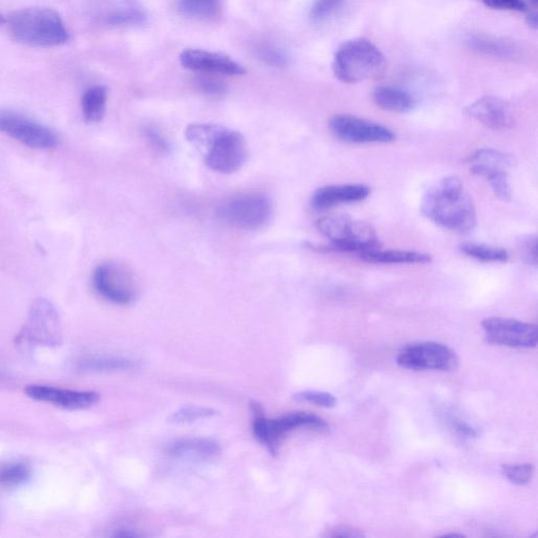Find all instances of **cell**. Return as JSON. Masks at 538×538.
I'll use <instances>...</instances> for the list:
<instances>
[{"label":"cell","instance_id":"6da1fadb","mask_svg":"<svg viewBox=\"0 0 538 538\" xmlns=\"http://www.w3.org/2000/svg\"><path fill=\"white\" fill-rule=\"evenodd\" d=\"M423 215L443 229L461 235L470 234L478 224L477 209L457 176H448L424 194L421 202Z\"/></svg>","mask_w":538,"mask_h":538},{"label":"cell","instance_id":"7a4b0ae2","mask_svg":"<svg viewBox=\"0 0 538 538\" xmlns=\"http://www.w3.org/2000/svg\"><path fill=\"white\" fill-rule=\"evenodd\" d=\"M186 138L204 156L209 167L222 174L241 169L247 151L244 137L217 124L196 123L186 129Z\"/></svg>","mask_w":538,"mask_h":538},{"label":"cell","instance_id":"3957f363","mask_svg":"<svg viewBox=\"0 0 538 538\" xmlns=\"http://www.w3.org/2000/svg\"><path fill=\"white\" fill-rule=\"evenodd\" d=\"M9 29L19 44L35 48H53L68 43L70 33L61 16L48 8L17 11L9 18Z\"/></svg>","mask_w":538,"mask_h":538},{"label":"cell","instance_id":"277c9868","mask_svg":"<svg viewBox=\"0 0 538 538\" xmlns=\"http://www.w3.org/2000/svg\"><path fill=\"white\" fill-rule=\"evenodd\" d=\"M386 67V57L382 51L365 38L345 41L333 61L335 76L344 84L351 85L381 77Z\"/></svg>","mask_w":538,"mask_h":538},{"label":"cell","instance_id":"5b68a950","mask_svg":"<svg viewBox=\"0 0 538 538\" xmlns=\"http://www.w3.org/2000/svg\"><path fill=\"white\" fill-rule=\"evenodd\" d=\"M319 232L329 240L327 252L357 254L381 247L379 237L370 224L347 215H329L317 222Z\"/></svg>","mask_w":538,"mask_h":538},{"label":"cell","instance_id":"8992f818","mask_svg":"<svg viewBox=\"0 0 538 538\" xmlns=\"http://www.w3.org/2000/svg\"><path fill=\"white\" fill-rule=\"evenodd\" d=\"M253 432L255 438L273 455L288 433L306 429L327 432L329 424L322 418L304 411L287 413L278 419H268L259 403H252Z\"/></svg>","mask_w":538,"mask_h":538},{"label":"cell","instance_id":"52a82bcc","mask_svg":"<svg viewBox=\"0 0 538 538\" xmlns=\"http://www.w3.org/2000/svg\"><path fill=\"white\" fill-rule=\"evenodd\" d=\"M273 213V205L265 195L243 194L225 201L217 210L218 217L225 223L243 231L261 229Z\"/></svg>","mask_w":538,"mask_h":538},{"label":"cell","instance_id":"ba28073f","mask_svg":"<svg viewBox=\"0 0 538 538\" xmlns=\"http://www.w3.org/2000/svg\"><path fill=\"white\" fill-rule=\"evenodd\" d=\"M61 338V322L56 307L47 299L36 300L23 329L16 337V342L28 346H57Z\"/></svg>","mask_w":538,"mask_h":538},{"label":"cell","instance_id":"9c48e42d","mask_svg":"<svg viewBox=\"0 0 538 538\" xmlns=\"http://www.w3.org/2000/svg\"><path fill=\"white\" fill-rule=\"evenodd\" d=\"M0 132L36 150H52L60 142L58 134L46 124L12 110L0 111Z\"/></svg>","mask_w":538,"mask_h":538},{"label":"cell","instance_id":"30bf717a","mask_svg":"<svg viewBox=\"0 0 538 538\" xmlns=\"http://www.w3.org/2000/svg\"><path fill=\"white\" fill-rule=\"evenodd\" d=\"M459 362L450 347L437 342L408 344L397 356L398 365L410 370L451 371L458 368Z\"/></svg>","mask_w":538,"mask_h":538},{"label":"cell","instance_id":"8fae6325","mask_svg":"<svg viewBox=\"0 0 538 538\" xmlns=\"http://www.w3.org/2000/svg\"><path fill=\"white\" fill-rule=\"evenodd\" d=\"M96 293L116 305H129L136 299L135 283L126 268L107 262L95 268L92 277Z\"/></svg>","mask_w":538,"mask_h":538},{"label":"cell","instance_id":"7c38bea8","mask_svg":"<svg viewBox=\"0 0 538 538\" xmlns=\"http://www.w3.org/2000/svg\"><path fill=\"white\" fill-rule=\"evenodd\" d=\"M329 129L337 138L348 143H390L397 138L382 124L349 114L331 118Z\"/></svg>","mask_w":538,"mask_h":538},{"label":"cell","instance_id":"4fadbf2b","mask_svg":"<svg viewBox=\"0 0 538 538\" xmlns=\"http://www.w3.org/2000/svg\"><path fill=\"white\" fill-rule=\"evenodd\" d=\"M482 327L491 344L519 349L535 348L538 344L536 324L493 317L485 319Z\"/></svg>","mask_w":538,"mask_h":538},{"label":"cell","instance_id":"5bb4252c","mask_svg":"<svg viewBox=\"0 0 538 538\" xmlns=\"http://www.w3.org/2000/svg\"><path fill=\"white\" fill-rule=\"evenodd\" d=\"M25 395L33 401L49 403L66 410L88 409L100 401L99 393L93 390H74L41 384L26 386Z\"/></svg>","mask_w":538,"mask_h":538},{"label":"cell","instance_id":"9a60e30c","mask_svg":"<svg viewBox=\"0 0 538 538\" xmlns=\"http://www.w3.org/2000/svg\"><path fill=\"white\" fill-rule=\"evenodd\" d=\"M180 65L193 72L222 75L242 76L245 68L236 60L222 53L201 49H185L179 56Z\"/></svg>","mask_w":538,"mask_h":538},{"label":"cell","instance_id":"2e32d148","mask_svg":"<svg viewBox=\"0 0 538 538\" xmlns=\"http://www.w3.org/2000/svg\"><path fill=\"white\" fill-rule=\"evenodd\" d=\"M466 114L493 131L510 130L515 123L509 103L495 96H484L473 101L466 108Z\"/></svg>","mask_w":538,"mask_h":538},{"label":"cell","instance_id":"e0dca14e","mask_svg":"<svg viewBox=\"0 0 538 538\" xmlns=\"http://www.w3.org/2000/svg\"><path fill=\"white\" fill-rule=\"evenodd\" d=\"M370 189L364 184L327 185L318 189L312 197V208L327 211L341 204L357 203L368 198Z\"/></svg>","mask_w":538,"mask_h":538},{"label":"cell","instance_id":"ac0fdd59","mask_svg":"<svg viewBox=\"0 0 538 538\" xmlns=\"http://www.w3.org/2000/svg\"><path fill=\"white\" fill-rule=\"evenodd\" d=\"M466 45L475 53L505 60L520 58L522 54L521 48L514 41L486 34L468 36Z\"/></svg>","mask_w":538,"mask_h":538},{"label":"cell","instance_id":"d6986e66","mask_svg":"<svg viewBox=\"0 0 538 538\" xmlns=\"http://www.w3.org/2000/svg\"><path fill=\"white\" fill-rule=\"evenodd\" d=\"M168 452L171 457L179 460L205 461L217 457L221 447L212 439L188 438L173 442Z\"/></svg>","mask_w":538,"mask_h":538},{"label":"cell","instance_id":"ffe728a7","mask_svg":"<svg viewBox=\"0 0 538 538\" xmlns=\"http://www.w3.org/2000/svg\"><path fill=\"white\" fill-rule=\"evenodd\" d=\"M466 162L470 172L475 176L487 170L510 171L515 164L512 155L491 148H483L473 152L468 156Z\"/></svg>","mask_w":538,"mask_h":538},{"label":"cell","instance_id":"44dd1931","mask_svg":"<svg viewBox=\"0 0 538 538\" xmlns=\"http://www.w3.org/2000/svg\"><path fill=\"white\" fill-rule=\"evenodd\" d=\"M144 9L133 2H123L106 10L101 15L102 23L109 27H138L147 23Z\"/></svg>","mask_w":538,"mask_h":538},{"label":"cell","instance_id":"7402d4cb","mask_svg":"<svg viewBox=\"0 0 538 538\" xmlns=\"http://www.w3.org/2000/svg\"><path fill=\"white\" fill-rule=\"evenodd\" d=\"M376 105L387 112L409 113L416 107V100L408 92L397 87L381 86L372 93Z\"/></svg>","mask_w":538,"mask_h":538},{"label":"cell","instance_id":"603a6c76","mask_svg":"<svg viewBox=\"0 0 538 538\" xmlns=\"http://www.w3.org/2000/svg\"><path fill=\"white\" fill-rule=\"evenodd\" d=\"M361 260L371 264H428L432 258L428 254L415 251L400 250H377L363 253L359 256Z\"/></svg>","mask_w":538,"mask_h":538},{"label":"cell","instance_id":"cb8c5ba5","mask_svg":"<svg viewBox=\"0 0 538 538\" xmlns=\"http://www.w3.org/2000/svg\"><path fill=\"white\" fill-rule=\"evenodd\" d=\"M108 89L105 86L89 88L81 98L82 116L88 123L99 122L106 114Z\"/></svg>","mask_w":538,"mask_h":538},{"label":"cell","instance_id":"d4e9b609","mask_svg":"<svg viewBox=\"0 0 538 538\" xmlns=\"http://www.w3.org/2000/svg\"><path fill=\"white\" fill-rule=\"evenodd\" d=\"M177 9L185 17L212 19L220 13L221 0H177Z\"/></svg>","mask_w":538,"mask_h":538},{"label":"cell","instance_id":"484cf974","mask_svg":"<svg viewBox=\"0 0 538 538\" xmlns=\"http://www.w3.org/2000/svg\"><path fill=\"white\" fill-rule=\"evenodd\" d=\"M463 254L485 263H506L509 260V254L502 247H494L478 243H463L461 246Z\"/></svg>","mask_w":538,"mask_h":538},{"label":"cell","instance_id":"4316f807","mask_svg":"<svg viewBox=\"0 0 538 538\" xmlns=\"http://www.w3.org/2000/svg\"><path fill=\"white\" fill-rule=\"evenodd\" d=\"M32 478V469L23 462L9 463L0 467V487L17 488L26 485Z\"/></svg>","mask_w":538,"mask_h":538},{"label":"cell","instance_id":"83f0119b","mask_svg":"<svg viewBox=\"0 0 538 538\" xmlns=\"http://www.w3.org/2000/svg\"><path fill=\"white\" fill-rule=\"evenodd\" d=\"M82 367L97 372L129 371L137 368V362L117 356L93 357L86 360Z\"/></svg>","mask_w":538,"mask_h":538},{"label":"cell","instance_id":"f1b7e54d","mask_svg":"<svg viewBox=\"0 0 538 538\" xmlns=\"http://www.w3.org/2000/svg\"><path fill=\"white\" fill-rule=\"evenodd\" d=\"M217 415V411L202 406H185L174 411L169 419L173 424H192L200 420L210 419Z\"/></svg>","mask_w":538,"mask_h":538},{"label":"cell","instance_id":"f546056e","mask_svg":"<svg viewBox=\"0 0 538 538\" xmlns=\"http://www.w3.org/2000/svg\"><path fill=\"white\" fill-rule=\"evenodd\" d=\"M255 52L259 60L269 67L282 69L289 65L287 52L275 44L262 43Z\"/></svg>","mask_w":538,"mask_h":538},{"label":"cell","instance_id":"4dcf8cb0","mask_svg":"<svg viewBox=\"0 0 538 538\" xmlns=\"http://www.w3.org/2000/svg\"><path fill=\"white\" fill-rule=\"evenodd\" d=\"M502 470L509 482L524 486L532 481L535 467L533 464L503 465Z\"/></svg>","mask_w":538,"mask_h":538},{"label":"cell","instance_id":"1f68e13d","mask_svg":"<svg viewBox=\"0 0 538 538\" xmlns=\"http://www.w3.org/2000/svg\"><path fill=\"white\" fill-rule=\"evenodd\" d=\"M297 402L309 403L323 408H334L338 400L331 393L315 390H304L295 393Z\"/></svg>","mask_w":538,"mask_h":538},{"label":"cell","instance_id":"d6a6232c","mask_svg":"<svg viewBox=\"0 0 538 538\" xmlns=\"http://www.w3.org/2000/svg\"><path fill=\"white\" fill-rule=\"evenodd\" d=\"M483 179L490 184L491 189L496 197L502 201L511 200L512 189L508 172L491 173L485 176Z\"/></svg>","mask_w":538,"mask_h":538},{"label":"cell","instance_id":"836d02e7","mask_svg":"<svg viewBox=\"0 0 538 538\" xmlns=\"http://www.w3.org/2000/svg\"><path fill=\"white\" fill-rule=\"evenodd\" d=\"M344 0H315L310 17L314 22H324L331 15H334L341 7Z\"/></svg>","mask_w":538,"mask_h":538},{"label":"cell","instance_id":"e575fe53","mask_svg":"<svg viewBox=\"0 0 538 538\" xmlns=\"http://www.w3.org/2000/svg\"><path fill=\"white\" fill-rule=\"evenodd\" d=\"M519 251L523 261L530 266H537L538 238L536 235L523 236L519 240Z\"/></svg>","mask_w":538,"mask_h":538},{"label":"cell","instance_id":"d590c367","mask_svg":"<svg viewBox=\"0 0 538 538\" xmlns=\"http://www.w3.org/2000/svg\"><path fill=\"white\" fill-rule=\"evenodd\" d=\"M483 4L491 9L511 12H527L526 0H482Z\"/></svg>","mask_w":538,"mask_h":538},{"label":"cell","instance_id":"8d00e7d4","mask_svg":"<svg viewBox=\"0 0 538 538\" xmlns=\"http://www.w3.org/2000/svg\"><path fill=\"white\" fill-rule=\"evenodd\" d=\"M198 85L203 93L212 96L222 95L226 91L223 82L213 78H201Z\"/></svg>","mask_w":538,"mask_h":538},{"label":"cell","instance_id":"74e56055","mask_svg":"<svg viewBox=\"0 0 538 538\" xmlns=\"http://www.w3.org/2000/svg\"><path fill=\"white\" fill-rule=\"evenodd\" d=\"M326 536L331 538H361L365 534L359 529L342 525L330 529Z\"/></svg>","mask_w":538,"mask_h":538},{"label":"cell","instance_id":"f35d334b","mask_svg":"<svg viewBox=\"0 0 538 538\" xmlns=\"http://www.w3.org/2000/svg\"><path fill=\"white\" fill-rule=\"evenodd\" d=\"M144 135L148 138V140L152 143V146L156 149L162 151V152H169L170 146L167 140L163 138V136L154 128H147L143 131Z\"/></svg>","mask_w":538,"mask_h":538},{"label":"cell","instance_id":"ab89813d","mask_svg":"<svg viewBox=\"0 0 538 538\" xmlns=\"http://www.w3.org/2000/svg\"><path fill=\"white\" fill-rule=\"evenodd\" d=\"M452 428L457 431L460 436L472 439L478 437V431L475 430L472 426L469 424L460 421V420H452L451 421Z\"/></svg>","mask_w":538,"mask_h":538},{"label":"cell","instance_id":"60d3db41","mask_svg":"<svg viewBox=\"0 0 538 538\" xmlns=\"http://www.w3.org/2000/svg\"><path fill=\"white\" fill-rule=\"evenodd\" d=\"M527 24L530 28L536 30L538 28V13L537 10L527 11Z\"/></svg>","mask_w":538,"mask_h":538},{"label":"cell","instance_id":"b9f144b4","mask_svg":"<svg viewBox=\"0 0 538 538\" xmlns=\"http://www.w3.org/2000/svg\"><path fill=\"white\" fill-rule=\"evenodd\" d=\"M115 536L116 537H127V538H130V537H140L141 534L136 532V530L134 529H130V528H122V529H119L117 530V532L115 533Z\"/></svg>","mask_w":538,"mask_h":538},{"label":"cell","instance_id":"7bdbcfd3","mask_svg":"<svg viewBox=\"0 0 538 538\" xmlns=\"http://www.w3.org/2000/svg\"><path fill=\"white\" fill-rule=\"evenodd\" d=\"M439 537H441V538H463V537H465V535L460 534V533H445V534L439 535Z\"/></svg>","mask_w":538,"mask_h":538},{"label":"cell","instance_id":"ee69618b","mask_svg":"<svg viewBox=\"0 0 538 538\" xmlns=\"http://www.w3.org/2000/svg\"><path fill=\"white\" fill-rule=\"evenodd\" d=\"M530 7L528 10H537L538 0H529ZM527 10V11H528Z\"/></svg>","mask_w":538,"mask_h":538},{"label":"cell","instance_id":"f6af8a7d","mask_svg":"<svg viewBox=\"0 0 538 538\" xmlns=\"http://www.w3.org/2000/svg\"><path fill=\"white\" fill-rule=\"evenodd\" d=\"M7 23L6 17L3 14H0V26Z\"/></svg>","mask_w":538,"mask_h":538}]
</instances>
